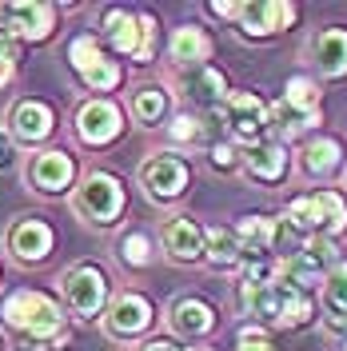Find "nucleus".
Here are the masks:
<instances>
[{
  "instance_id": "obj_34",
  "label": "nucleus",
  "mask_w": 347,
  "mask_h": 351,
  "mask_svg": "<svg viewBox=\"0 0 347 351\" xmlns=\"http://www.w3.org/2000/svg\"><path fill=\"white\" fill-rule=\"evenodd\" d=\"M172 140H200V120H192V116H176L172 120Z\"/></svg>"
},
{
  "instance_id": "obj_39",
  "label": "nucleus",
  "mask_w": 347,
  "mask_h": 351,
  "mask_svg": "<svg viewBox=\"0 0 347 351\" xmlns=\"http://www.w3.org/2000/svg\"><path fill=\"white\" fill-rule=\"evenodd\" d=\"M148 351H184V348H176V343H168V339H152Z\"/></svg>"
},
{
  "instance_id": "obj_10",
  "label": "nucleus",
  "mask_w": 347,
  "mask_h": 351,
  "mask_svg": "<svg viewBox=\"0 0 347 351\" xmlns=\"http://www.w3.org/2000/svg\"><path fill=\"white\" fill-rule=\"evenodd\" d=\"M76 136L84 144H92V148L112 144L120 136V108L108 104V100H88L80 108V116H76Z\"/></svg>"
},
{
  "instance_id": "obj_22",
  "label": "nucleus",
  "mask_w": 347,
  "mask_h": 351,
  "mask_svg": "<svg viewBox=\"0 0 347 351\" xmlns=\"http://www.w3.org/2000/svg\"><path fill=\"white\" fill-rule=\"evenodd\" d=\"M212 324H216V315H212V307L204 304V300H176L172 307V328L180 331V335H188V339H195V335H204V331H212Z\"/></svg>"
},
{
  "instance_id": "obj_33",
  "label": "nucleus",
  "mask_w": 347,
  "mask_h": 351,
  "mask_svg": "<svg viewBox=\"0 0 347 351\" xmlns=\"http://www.w3.org/2000/svg\"><path fill=\"white\" fill-rule=\"evenodd\" d=\"M12 72H16V48L8 36H0V84H8Z\"/></svg>"
},
{
  "instance_id": "obj_7",
  "label": "nucleus",
  "mask_w": 347,
  "mask_h": 351,
  "mask_svg": "<svg viewBox=\"0 0 347 351\" xmlns=\"http://www.w3.org/2000/svg\"><path fill=\"white\" fill-rule=\"evenodd\" d=\"M140 184L148 188L152 199H176L188 188V164L180 156H152L140 168Z\"/></svg>"
},
{
  "instance_id": "obj_3",
  "label": "nucleus",
  "mask_w": 347,
  "mask_h": 351,
  "mask_svg": "<svg viewBox=\"0 0 347 351\" xmlns=\"http://www.w3.org/2000/svg\"><path fill=\"white\" fill-rule=\"evenodd\" d=\"M120 208H124V188H120V180L108 176V172H92L84 180V188L76 192V212H80L88 223L108 228L112 219L120 216Z\"/></svg>"
},
{
  "instance_id": "obj_19",
  "label": "nucleus",
  "mask_w": 347,
  "mask_h": 351,
  "mask_svg": "<svg viewBox=\"0 0 347 351\" xmlns=\"http://www.w3.org/2000/svg\"><path fill=\"white\" fill-rule=\"evenodd\" d=\"M243 164H248V172H252V180H263V184H276V180H283V172H287V152H283L280 144H252L248 152H243Z\"/></svg>"
},
{
  "instance_id": "obj_11",
  "label": "nucleus",
  "mask_w": 347,
  "mask_h": 351,
  "mask_svg": "<svg viewBox=\"0 0 347 351\" xmlns=\"http://www.w3.org/2000/svg\"><path fill=\"white\" fill-rule=\"evenodd\" d=\"M148 324H152V304L144 295H120L112 304L108 319H104L108 335H116V339H132V335H140Z\"/></svg>"
},
{
  "instance_id": "obj_9",
  "label": "nucleus",
  "mask_w": 347,
  "mask_h": 351,
  "mask_svg": "<svg viewBox=\"0 0 347 351\" xmlns=\"http://www.w3.org/2000/svg\"><path fill=\"white\" fill-rule=\"evenodd\" d=\"M224 112H228V124H232V132H236L239 140H256V144H260L263 128L272 124V112L263 108V100L256 92H236V96H228Z\"/></svg>"
},
{
  "instance_id": "obj_17",
  "label": "nucleus",
  "mask_w": 347,
  "mask_h": 351,
  "mask_svg": "<svg viewBox=\"0 0 347 351\" xmlns=\"http://www.w3.org/2000/svg\"><path fill=\"white\" fill-rule=\"evenodd\" d=\"M236 304L243 315L263 319V324H280V284H239Z\"/></svg>"
},
{
  "instance_id": "obj_21",
  "label": "nucleus",
  "mask_w": 347,
  "mask_h": 351,
  "mask_svg": "<svg viewBox=\"0 0 347 351\" xmlns=\"http://www.w3.org/2000/svg\"><path fill=\"white\" fill-rule=\"evenodd\" d=\"M344 164V148H339V140H331V136H320V140H311L304 148V156H300V168H304L307 176H331L335 168Z\"/></svg>"
},
{
  "instance_id": "obj_5",
  "label": "nucleus",
  "mask_w": 347,
  "mask_h": 351,
  "mask_svg": "<svg viewBox=\"0 0 347 351\" xmlns=\"http://www.w3.org/2000/svg\"><path fill=\"white\" fill-rule=\"evenodd\" d=\"M64 295L76 315H96L104 307V300H108V280H104L100 267L80 263V267H72L64 276Z\"/></svg>"
},
{
  "instance_id": "obj_24",
  "label": "nucleus",
  "mask_w": 347,
  "mask_h": 351,
  "mask_svg": "<svg viewBox=\"0 0 347 351\" xmlns=\"http://www.w3.org/2000/svg\"><path fill=\"white\" fill-rule=\"evenodd\" d=\"M239 243H243V256H263L272 252V236H276V219L267 216H243L236 228Z\"/></svg>"
},
{
  "instance_id": "obj_14",
  "label": "nucleus",
  "mask_w": 347,
  "mask_h": 351,
  "mask_svg": "<svg viewBox=\"0 0 347 351\" xmlns=\"http://www.w3.org/2000/svg\"><path fill=\"white\" fill-rule=\"evenodd\" d=\"M72 176H76V164H72V156H64V152H44L28 164L32 188H40L48 196H52V192H64L68 184H72Z\"/></svg>"
},
{
  "instance_id": "obj_1",
  "label": "nucleus",
  "mask_w": 347,
  "mask_h": 351,
  "mask_svg": "<svg viewBox=\"0 0 347 351\" xmlns=\"http://www.w3.org/2000/svg\"><path fill=\"white\" fill-rule=\"evenodd\" d=\"M0 315L12 324V328L28 331L32 339H64V331H60V307L52 304L48 295L40 291H16V295H8L4 307H0Z\"/></svg>"
},
{
  "instance_id": "obj_32",
  "label": "nucleus",
  "mask_w": 347,
  "mask_h": 351,
  "mask_svg": "<svg viewBox=\"0 0 347 351\" xmlns=\"http://www.w3.org/2000/svg\"><path fill=\"white\" fill-rule=\"evenodd\" d=\"M120 256H124V263H132V267H144V263L152 260V243H148L144 232H132V236L120 240Z\"/></svg>"
},
{
  "instance_id": "obj_15",
  "label": "nucleus",
  "mask_w": 347,
  "mask_h": 351,
  "mask_svg": "<svg viewBox=\"0 0 347 351\" xmlns=\"http://www.w3.org/2000/svg\"><path fill=\"white\" fill-rule=\"evenodd\" d=\"M0 16L8 24V32L24 36V40H44L52 32V8L48 4H8V8H0Z\"/></svg>"
},
{
  "instance_id": "obj_12",
  "label": "nucleus",
  "mask_w": 347,
  "mask_h": 351,
  "mask_svg": "<svg viewBox=\"0 0 347 351\" xmlns=\"http://www.w3.org/2000/svg\"><path fill=\"white\" fill-rule=\"evenodd\" d=\"M311 64L320 68L324 76H344L347 72V28H324L315 32L307 44Z\"/></svg>"
},
{
  "instance_id": "obj_38",
  "label": "nucleus",
  "mask_w": 347,
  "mask_h": 351,
  "mask_svg": "<svg viewBox=\"0 0 347 351\" xmlns=\"http://www.w3.org/2000/svg\"><path fill=\"white\" fill-rule=\"evenodd\" d=\"M216 16H239V4H212Z\"/></svg>"
},
{
  "instance_id": "obj_36",
  "label": "nucleus",
  "mask_w": 347,
  "mask_h": 351,
  "mask_svg": "<svg viewBox=\"0 0 347 351\" xmlns=\"http://www.w3.org/2000/svg\"><path fill=\"white\" fill-rule=\"evenodd\" d=\"M236 351H276V348H272L263 335H252V331H248V335L239 339V348H236Z\"/></svg>"
},
{
  "instance_id": "obj_31",
  "label": "nucleus",
  "mask_w": 347,
  "mask_h": 351,
  "mask_svg": "<svg viewBox=\"0 0 347 351\" xmlns=\"http://www.w3.org/2000/svg\"><path fill=\"white\" fill-rule=\"evenodd\" d=\"M283 100L296 104V108L320 112V88H315V80H307V76H291L287 88H283Z\"/></svg>"
},
{
  "instance_id": "obj_16",
  "label": "nucleus",
  "mask_w": 347,
  "mask_h": 351,
  "mask_svg": "<svg viewBox=\"0 0 347 351\" xmlns=\"http://www.w3.org/2000/svg\"><path fill=\"white\" fill-rule=\"evenodd\" d=\"M164 247H168V256L180 263H192L204 256V247H208V236L200 232V223L188 216L172 219L168 228H164Z\"/></svg>"
},
{
  "instance_id": "obj_18",
  "label": "nucleus",
  "mask_w": 347,
  "mask_h": 351,
  "mask_svg": "<svg viewBox=\"0 0 347 351\" xmlns=\"http://www.w3.org/2000/svg\"><path fill=\"white\" fill-rule=\"evenodd\" d=\"M12 136L16 140H24V144H36V140H44L48 132H52V108L48 104H40V100H24V104H16L12 108Z\"/></svg>"
},
{
  "instance_id": "obj_37",
  "label": "nucleus",
  "mask_w": 347,
  "mask_h": 351,
  "mask_svg": "<svg viewBox=\"0 0 347 351\" xmlns=\"http://www.w3.org/2000/svg\"><path fill=\"white\" fill-rule=\"evenodd\" d=\"M8 164H12V140L0 132V168H8Z\"/></svg>"
},
{
  "instance_id": "obj_20",
  "label": "nucleus",
  "mask_w": 347,
  "mask_h": 351,
  "mask_svg": "<svg viewBox=\"0 0 347 351\" xmlns=\"http://www.w3.org/2000/svg\"><path fill=\"white\" fill-rule=\"evenodd\" d=\"M188 96L204 108H216V104H228V80L219 76L216 68L200 64L188 72Z\"/></svg>"
},
{
  "instance_id": "obj_40",
  "label": "nucleus",
  "mask_w": 347,
  "mask_h": 351,
  "mask_svg": "<svg viewBox=\"0 0 347 351\" xmlns=\"http://www.w3.org/2000/svg\"><path fill=\"white\" fill-rule=\"evenodd\" d=\"M0 351H4V343H0Z\"/></svg>"
},
{
  "instance_id": "obj_23",
  "label": "nucleus",
  "mask_w": 347,
  "mask_h": 351,
  "mask_svg": "<svg viewBox=\"0 0 347 351\" xmlns=\"http://www.w3.org/2000/svg\"><path fill=\"white\" fill-rule=\"evenodd\" d=\"M168 48H172V60L200 68L204 60H208V52H212V40H208L200 28H192V24H188V28H176V36H172V44H168Z\"/></svg>"
},
{
  "instance_id": "obj_4",
  "label": "nucleus",
  "mask_w": 347,
  "mask_h": 351,
  "mask_svg": "<svg viewBox=\"0 0 347 351\" xmlns=\"http://www.w3.org/2000/svg\"><path fill=\"white\" fill-rule=\"evenodd\" d=\"M104 32H108V40L116 52H124L132 60H152V48H156V21H136L128 12H120V8H112L108 16H104Z\"/></svg>"
},
{
  "instance_id": "obj_2",
  "label": "nucleus",
  "mask_w": 347,
  "mask_h": 351,
  "mask_svg": "<svg viewBox=\"0 0 347 351\" xmlns=\"http://www.w3.org/2000/svg\"><path fill=\"white\" fill-rule=\"evenodd\" d=\"M287 219L300 228V232H315V236H339L347 223V204L339 192H315L307 199H296L287 208Z\"/></svg>"
},
{
  "instance_id": "obj_26",
  "label": "nucleus",
  "mask_w": 347,
  "mask_h": 351,
  "mask_svg": "<svg viewBox=\"0 0 347 351\" xmlns=\"http://www.w3.org/2000/svg\"><path fill=\"white\" fill-rule=\"evenodd\" d=\"M311 315V300L300 284H280V328H300Z\"/></svg>"
},
{
  "instance_id": "obj_25",
  "label": "nucleus",
  "mask_w": 347,
  "mask_h": 351,
  "mask_svg": "<svg viewBox=\"0 0 347 351\" xmlns=\"http://www.w3.org/2000/svg\"><path fill=\"white\" fill-rule=\"evenodd\" d=\"M204 256L216 263V267H232V263L243 260V243H239L236 232H228V228H212V232H208V247H204Z\"/></svg>"
},
{
  "instance_id": "obj_27",
  "label": "nucleus",
  "mask_w": 347,
  "mask_h": 351,
  "mask_svg": "<svg viewBox=\"0 0 347 351\" xmlns=\"http://www.w3.org/2000/svg\"><path fill=\"white\" fill-rule=\"evenodd\" d=\"M272 124L283 132V136H300V132H307L311 124H320V112L311 108H296V104H287V100H280L276 108H272Z\"/></svg>"
},
{
  "instance_id": "obj_35",
  "label": "nucleus",
  "mask_w": 347,
  "mask_h": 351,
  "mask_svg": "<svg viewBox=\"0 0 347 351\" xmlns=\"http://www.w3.org/2000/svg\"><path fill=\"white\" fill-rule=\"evenodd\" d=\"M212 164H216L219 172H224V168H236V148H228V144H216V148H212Z\"/></svg>"
},
{
  "instance_id": "obj_29",
  "label": "nucleus",
  "mask_w": 347,
  "mask_h": 351,
  "mask_svg": "<svg viewBox=\"0 0 347 351\" xmlns=\"http://www.w3.org/2000/svg\"><path fill=\"white\" fill-rule=\"evenodd\" d=\"M164 112H168V96H164V88H140V92L132 96V116H136L140 124H156Z\"/></svg>"
},
{
  "instance_id": "obj_30",
  "label": "nucleus",
  "mask_w": 347,
  "mask_h": 351,
  "mask_svg": "<svg viewBox=\"0 0 347 351\" xmlns=\"http://www.w3.org/2000/svg\"><path fill=\"white\" fill-rule=\"evenodd\" d=\"M80 80H84L88 88H96V92H108V88L120 84V68L112 64V60H104V56H96L92 64L80 68Z\"/></svg>"
},
{
  "instance_id": "obj_6",
  "label": "nucleus",
  "mask_w": 347,
  "mask_h": 351,
  "mask_svg": "<svg viewBox=\"0 0 347 351\" xmlns=\"http://www.w3.org/2000/svg\"><path fill=\"white\" fill-rule=\"evenodd\" d=\"M296 21V4L287 0H252V4H239V28L243 36H276L287 24Z\"/></svg>"
},
{
  "instance_id": "obj_28",
  "label": "nucleus",
  "mask_w": 347,
  "mask_h": 351,
  "mask_svg": "<svg viewBox=\"0 0 347 351\" xmlns=\"http://www.w3.org/2000/svg\"><path fill=\"white\" fill-rule=\"evenodd\" d=\"M324 307L331 319H347V263H335L324 276Z\"/></svg>"
},
{
  "instance_id": "obj_13",
  "label": "nucleus",
  "mask_w": 347,
  "mask_h": 351,
  "mask_svg": "<svg viewBox=\"0 0 347 351\" xmlns=\"http://www.w3.org/2000/svg\"><path fill=\"white\" fill-rule=\"evenodd\" d=\"M8 247H12L16 260L36 263L52 252V228L40 223V219H21V223H12V232H8Z\"/></svg>"
},
{
  "instance_id": "obj_8",
  "label": "nucleus",
  "mask_w": 347,
  "mask_h": 351,
  "mask_svg": "<svg viewBox=\"0 0 347 351\" xmlns=\"http://www.w3.org/2000/svg\"><path fill=\"white\" fill-rule=\"evenodd\" d=\"M339 263V252H335V240H327V236H311V240L300 247V256L287 263V276H291V284H315V280H324V271H331Z\"/></svg>"
}]
</instances>
